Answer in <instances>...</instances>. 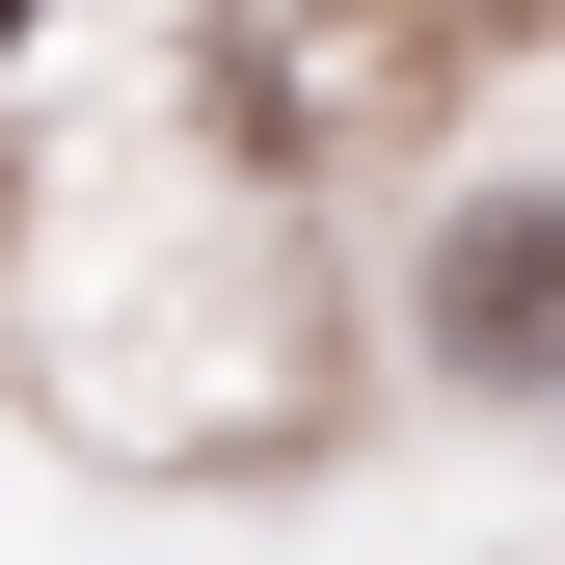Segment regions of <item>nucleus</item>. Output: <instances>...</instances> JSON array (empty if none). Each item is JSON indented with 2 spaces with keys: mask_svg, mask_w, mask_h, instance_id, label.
Instances as JSON below:
<instances>
[{
  "mask_svg": "<svg viewBox=\"0 0 565 565\" xmlns=\"http://www.w3.org/2000/svg\"><path fill=\"white\" fill-rule=\"evenodd\" d=\"M431 350L458 377H565V189H484L431 243Z\"/></svg>",
  "mask_w": 565,
  "mask_h": 565,
  "instance_id": "1",
  "label": "nucleus"
},
{
  "mask_svg": "<svg viewBox=\"0 0 565 565\" xmlns=\"http://www.w3.org/2000/svg\"><path fill=\"white\" fill-rule=\"evenodd\" d=\"M0 28H28V0H0Z\"/></svg>",
  "mask_w": 565,
  "mask_h": 565,
  "instance_id": "2",
  "label": "nucleus"
}]
</instances>
